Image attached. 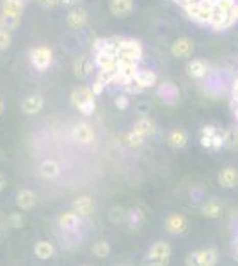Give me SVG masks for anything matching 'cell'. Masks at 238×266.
I'll return each instance as SVG.
<instances>
[{"instance_id": "cell-14", "label": "cell", "mask_w": 238, "mask_h": 266, "mask_svg": "<svg viewBox=\"0 0 238 266\" xmlns=\"http://www.w3.org/2000/svg\"><path fill=\"white\" fill-rule=\"evenodd\" d=\"M133 11V0H110V13L116 18H126Z\"/></svg>"}, {"instance_id": "cell-15", "label": "cell", "mask_w": 238, "mask_h": 266, "mask_svg": "<svg viewBox=\"0 0 238 266\" xmlns=\"http://www.w3.org/2000/svg\"><path fill=\"white\" fill-rule=\"evenodd\" d=\"M158 96L163 98L165 103L173 105V103H176L178 96H180V91H178V87L173 84V82H162V84L158 85Z\"/></svg>"}, {"instance_id": "cell-10", "label": "cell", "mask_w": 238, "mask_h": 266, "mask_svg": "<svg viewBox=\"0 0 238 266\" xmlns=\"http://www.w3.org/2000/svg\"><path fill=\"white\" fill-rule=\"evenodd\" d=\"M72 206H73V211L79 216H89L92 213V209H94V201L89 196H80L73 201Z\"/></svg>"}, {"instance_id": "cell-41", "label": "cell", "mask_w": 238, "mask_h": 266, "mask_svg": "<svg viewBox=\"0 0 238 266\" xmlns=\"http://www.w3.org/2000/svg\"><path fill=\"white\" fill-rule=\"evenodd\" d=\"M79 2H80V0H62V4H64V6H68V7L77 6Z\"/></svg>"}, {"instance_id": "cell-20", "label": "cell", "mask_w": 238, "mask_h": 266, "mask_svg": "<svg viewBox=\"0 0 238 266\" xmlns=\"http://www.w3.org/2000/svg\"><path fill=\"white\" fill-rule=\"evenodd\" d=\"M196 256H198V264L199 266H217L219 254L215 249H203L196 250Z\"/></svg>"}, {"instance_id": "cell-24", "label": "cell", "mask_w": 238, "mask_h": 266, "mask_svg": "<svg viewBox=\"0 0 238 266\" xmlns=\"http://www.w3.org/2000/svg\"><path fill=\"white\" fill-rule=\"evenodd\" d=\"M54 254H55V249H54V245H52L50 241H38L34 245V256L41 261L50 259Z\"/></svg>"}, {"instance_id": "cell-12", "label": "cell", "mask_w": 238, "mask_h": 266, "mask_svg": "<svg viewBox=\"0 0 238 266\" xmlns=\"http://www.w3.org/2000/svg\"><path fill=\"white\" fill-rule=\"evenodd\" d=\"M219 185L222 188H235L238 185V171L235 167H224L219 172Z\"/></svg>"}, {"instance_id": "cell-8", "label": "cell", "mask_w": 238, "mask_h": 266, "mask_svg": "<svg viewBox=\"0 0 238 266\" xmlns=\"http://www.w3.org/2000/svg\"><path fill=\"white\" fill-rule=\"evenodd\" d=\"M167 144L173 149H183L188 144V133L183 128H174L167 135Z\"/></svg>"}, {"instance_id": "cell-40", "label": "cell", "mask_w": 238, "mask_h": 266, "mask_svg": "<svg viewBox=\"0 0 238 266\" xmlns=\"http://www.w3.org/2000/svg\"><path fill=\"white\" fill-rule=\"evenodd\" d=\"M6 185H7V179H6V176H4V174H0V192H2V190L6 188Z\"/></svg>"}, {"instance_id": "cell-34", "label": "cell", "mask_w": 238, "mask_h": 266, "mask_svg": "<svg viewBox=\"0 0 238 266\" xmlns=\"http://www.w3.org/2000/svg\"><path fill=\"white\" fill-rule=\"evenodd\" d=\"M110 220H112L114 224H121L123 220H126V211L123 208H119V206H114L112 209H110Z\"/></svg>"}, {"instance_id": "cell-9", "label": "cell", "mask_w": 238, "mask_h": 266, "mask_svg": "<svg viewBox=\"0 0 238 266\" xmlns=\"http://www.w3.org/2000/svg\"><path fill=\"white\" fill-rule=\"evenodd\" d=\"M43 105L44 101L39 94L27 96V98L23 100V103H21V112H23L25 115H36L43 110Z\"/></svg>"}, {"instance_id": "cell-38", "label": "cell", "mask_w": 238, "mask_h": 266, "mask_svg": "<svg viewBox=\"0 0 238 266\" xmlns=\"http://www.w3.org/2000/svg\"><path fill=\"white\" fill-rule=\"evenodd\" d=\"M38 4L41 7H44V9H52V7L62 4V0H38Z\"/></svg>"}, {"instance_id": "cell-22", "label": "cell", "mask_w": 238, "mask_h": 266, "mask_svg": "<svg viewBox=\"0 0 238 266\" xmlns=\"http://www.w3.org/2000/svg\"><path fill=\"white\" fill-rule=\"evenodd\" d=\"M137 80H139V84L142 85L144 91H146V89H151L157 85L158 77H157V73L151 69H139V73H137Z\"/></svg>"}, {"instance_id": "cell-29", "label": "cell", "mask_w": 238, "mask_h": 266, "mask_svg": "<svg viewBox=\"0 0 238 266\" xmlns=\"http://www.w3.org/2000/svg\"><path fill=\"white\" fill-rule=\"evenodd\" d=\"M20 25V16H14V14H0V29L4 31H14V29Z\"/></svg>"}, {"instance_id": "cell-30", "label": "cell", "mask_w": 238, "mask_h": 266, "mask_svg": "<svg viewBox=\"0 0 238 266\" xmlns=\"http://www.w3.org/2000/svg\"><path fill=\"white\" fill-rule=\"evenodd\" d=\"M92 254H94L96 257H100V259L107 257V256L110 254V245H109V241H103V239L96 241L94 245H92Z\"/></svg>"}, {"instance_id": "cell-42", "label": "cell", "mask_w": 238, "mask_h": 266, "mask_svg": "<svg viewBox=\"0 0 238 266\" xmlns=\"http://www.w3.org/2000/svg\"><path fill=\"white\" fill-rule=\"evenodd\" d=\"M233 257L238 261V241H236V247H235V252H233Z\"/></svg>"}, {"instance_id": "cell-18", "label": "cell", "mask_w": 238, "mask_h": 266, "mask_svg": "<svg viewBox=\"0 0 238 266\" xmlns=\"http://www.w3.org/2000/svg\"><path fill=\"white\" fill-rule=\"evenodd\" d=\"M79 222H80V216L77 215L75 211H64L61 216H59V226H61L62 231H75L79 227Z\"/></svg>"}, {"instance_id": "cell-35", "label": "cell", "mask_w": 238, "mask_h": 266, "mask_svg": "<svg viewBox=\"0 0 238 266\" xmlns=\"http://www.w3.org/2000/svg\"><path fill=\"white\" fill-rule=\"evenodd\" d=\"M13 43V36H11L9 31H4L0 29V50H7Z\"/></svg>"}, {"instance_id": "cell-27", "label": "cell", "mask_w": 238, "mask_h": 266, "mask_svg": "<svg viewBox=\"0 0 238 266\" xmlns=\"http://www.w3.org/2000/svg\"><path fill=\"white\" fill-rule=\"evenodd\" d=\"M126 224H128L132 229H139V227L144 224V213L137 208L130 209V211L126 213Z\"/></svg>"}, {"instance_id": "cell-31", "label": "cell", "mask_w": 238, "mask_h": 266, "mask_svg": "<svg viewBox=\"0 0 238 266\" xmlns=\"http://www.w3.org/2000/svg\"><path fill=\"white\" fill-rule=\"evenodd\" d=\"M123 89H125L126 94H140V92L144 91V87L139 84V80H137V77L133 78V80H128L125 85H123Z\"/></svg>"}, {"instance_id": "cell-6", "label": "cell", "mask_w": 238, "mask_h": 266, "mask_svg": "<svg viewBox=\"0 0 238 266\" xmlns=\"http://www.w3.org/2000/svg\"><path fill=\"white\" fill-rule=\"evenodd\" d=\"M72 138L79 144H91L94 140V130L89 123H77L72 130Z\"/></svg>"}, {"instance_id": "cell-16", "label": "cell", "mask_w": 238, "mask_h": 266, "mask_svg": "<svg viewBox=\"0 0 238 266\" xmlns=\"http://www.w3.org/2000/svg\"><path fill=\"white\" fill-rule=\"evenodd\" d=\"M94 61H91L89 57H79L75 61V64H73V73H75V77L79 78H87L89 75L92 73V69H94Z\"/></svg>"}, {"instance_id": "cell-39", "label": "cell", "mask_w": 238, "mask_h": 266, "mask_svg": "<svg viewBox=\"0 0 238 266\" xmlns=\"http://www.w3.org/2000/svg\"><path fill=\"white\" fill-rule=\"evenodd\" d=\"M185 266H199V264H198V256H196V252L187 254V257H185Z\"/></svg>"}, {"instance_id": "cell-3", "label": "cell", "mask_w": 238, "mask_h": 266, "mask_svg": "<svg viewBox=\"0 0 238 266\" xmlns=\"http://www.w3.org/2000/svg\"><path fill=\"white\" fill-rule=\"evenodd\" d=\"M173 256V249L167 241H157L146 254V266H167Z\"/></svg>"}, {"instance_id": "cell-21", "label": "cell", "mask_w": 238, "mask_h": 266, "mask_svg": "<svg viewBox=\"0 0 238 266\" xmlns=\"http://www.w3.org/2000/svg\"><path fill=\"white\" fill-rule=\"evenodd\" d=\"M39 174L44 179H55L61 174V167H59V163L55 160H44L39 165Z\"/></svg>"}, {"instance_id": "cell-2", "label": "cell", "mask_w": 238, "mask_h": 266, "mask_svg": "<svg viewBox=\"0 0 238 266\" xmlns=\"http://www.w3.org/2000/svg\"><path fill=\"white\" fill-rule=\"evenodd\" d=\"M94 98L96 96L92 94L91 87H77V89H73V92H72L73 107L84 115H92V112L96 110Z\"/></svg>"}, {"instance_id": "cell-44", "label": "cell", "mask_w": 238, "mask_h": 266, "mask_svg": "<svg viewBox=\"0 0 238 266\" xmlns=\"http://www.w3.org/2000/svg\"><path fill=\"white\" fill-rule=\"evenodd\" d=\"M84 266H89V264H84Z\"/></svg>"}, {"instance_id": "cell-23", "label": "cell", "mask_w": 238, "mask_h": 266, "mask_svg": "<svg viewBox=\"0 0 238 266\" xmlns=\"http://www.w3.org/2000/svg\"><path fill=\"white\" fill-rule=\"evenodd\" d=\"M144 140H146V138L140 137V135L135 133L133 130H132V132L123 133V137H121V142L126 146V148H130V149H140L144 146Z\"/></svg>"}, {"instance_id": "cell-26", "label": "cell", "mask_w": 238, "mask_h": 266, "mask_svg": "<svg viewBox=\"0 0 238 266\" xmlns=\"http://www.w3.org/2000/svg\"><path fill=\"white\" fill-rule=\"evenodd\" d=\"M224 148L229 151H238V126L224 130Z\"/></svg>"}, {"instance_id": "cell-43", "label": "cell", "mask_w": 238, "mask_h": 266, "mask_svg": "<svg viewBox=\"0 0 238 266\" xmlns=\"http://www.w3.org/2000/svg\"><path fill=\"white\" fill-rule=\"evenodd\" d=\"M4 112V103H2V100H0V114Z\"/></svg>"}, {"instance_id": "cell-1", "label": "cell", "mask_w": 238, "mask_h": 266, "mask_svg": "<svg viewBox=\"0 0 238 266\" xmlns=\"http://www.w3.org/2000/svg\"><path fill=\"white\" fill-rule=\"evenodd\" d=\"M173 2L201 29L224 32L238 23V0H165Z\"/></svg>"}, {"instance_id": "cell-7", "label": "cell", "mask_w": 238, "mask_h": 266, "mask_svg": "<svg viewBox=\"0 0 238 266\" xmlns=\"http://www.w3.org/2000/svg\"><path fill=\"white\" fill-rule=\"evenodd\" d=\"M163 226H165V231L174 236H180L183 233H187V219H185L183 215H178V213H173V215H169L165 219V222H163Z\"/></svg>"}, {"instance_id": "cell-19", "label": "cell", "mask_w": 238, "mask_h": 266, "mask_svg": "<svg viewBox=\"0 0 238 266\" xmlns=\"http://www.w3.org/2000/svg\"><path fill=\"white\" fill-rule=\"evenodd\" d=\"M187 73L191 78H196V80H201L208 75V64L201 59H194L187 64Z\"/></svg>"}, {"instance_id": "cell-28", "label": "cell", "mask_w": 238, "mask_h": 266, "mask_svg": "<svg viewBox=\"0 0 238 266\" xmlns=\"http://www.w3.org/2000/svg\"><path fill=\"white\" fill-rule=\"evenodd\" d=\"M21 11H23V2H21V0H4V4H2V13H6V14H14V16H20Z\"/></svg>"}, {"instance_id": "cell-11", "label": "cell", "mask_w": 238, "mask_h": 266, "mask_svg": "<svg viewBox=\"0 0 238 266\" xmlns=\"http://www.w3.org/2000/svg\"><path fill=\"white\" fill-rule=\"evenodd\" d=\"M38 204V196H36L32 190H20V192L16 194V206L20 209H23V211H27V209H32L34 206Z\"/></svg>"}, {"instance_id": "cell-5", "label": "cell", "mask_w": 238, "mask_h": 266, "mask_svg": "<svg viewBox=\"0 0 238 266\" xmlns=\"http://www.w3.org/2000/svg\"><path fill=\"white\" fill-rule=\"evenodd\" d=\"M194 54V41L191 37H178L171 44V55L176 59H188Z\"/></svg>"}, {"instance_id": "cell-32", "label": "cell", "mask_w": 238, "mask_h": 266, "mask_svg": "<svg viewBox=\"0 0 238 266\" xmlns=\"http://www.w3.org/2000/svg\"><path fill=\"white\" fill-rule=\"evenodd\" d=\"M231 110H233V114H235L236 123H238V75L231 84Z\"/></svg>"}, {"instance_id": "cell-4", "label": "cell", "mask_w": 238, "mask_h": 266, "mask_svg": "<svg viewBox=\"0 0 238 266\" xmlns=\"http://www.w3.org/2000/svg\"><path fill=\"white\" fill-rule=\"evenodd\" d=\"M52 59H54V54L48 46H36L31 52V62L38 71L48 69L52 64Z\"/></svg>"}, {"instance_id": "cell-33", "label": "cell", "mask_w": 238, "mask_h": 266, "mask_svg": "<svg viewBox=\"0 0 238 266\" xmlns=\"http://www.w3.org/2000/svg\"><path fill=\"white\" fill-rule=\"evenodd\" d=\"M7 224H9L13 229H21L25 226V219L21 213H11L9 219H7Z\"/></svg>"}, {"instance_id": "cell-17", "label": "cell", "mask_w": 238, "mask_h": 266, "mask_svg": "<svg viewBox=\"0 0 238 266\" xmlns=\"http://www.w3.org/2000/svg\"><path fill=\"white\" fill-rule=\"evenodd\" d=\"M133 132L139 133L140 137H144V138L153 137V135L157 133V125H155L151 119L140 117V119H137L135 125H133Z\"/></svg>"}, {"instance_id": "cell-36", "label": "cell", "mask_w": 238, "mask_h": 266, "mask_svg": "<svg viewBox=\"0 0 238 266\" xmlns=\"http://www.w3.org/2000/svg\"><path fill=\"white\" fill-rule=\"evenodd\" d=\"M114 105H116L117 110H126V108L130 107V100L126 94H119L116 96V100H114Z\"/></svg>"}, {"instance_id": "cell-13", "label": "cell", "mask_w": 238, "mask_h": 266, "mask_svg": "<svg viewBox=\"0 0 238 266\" xmlns=\"http://www.w3.org/2000/svg\"><path fill=\"white\" fill-rule=\"evenodd\" d=\"M66 23L69 25L72 29L79 31V29L84 27L87 23V11L82 9V7H75L68 13V18H66Z\"/></svg>"}, {"instance_id": "cell-25", "label": "cell", "mask_w": 238, "mask_h": 266, "mask_svg": "<svg viewBox=\"0 0 238 266\" xmlns=\"http://www.w3.org/2000/svg\"><path fill=\"white\" fill-rule=\"evenodd\" d=\"M201 211H203V215L206 216V219H221L222 215V206L219 204L217 201H208L206 204H203V208H201Z\"/></svg>"}, {"instance_id": "cell-37", "label": "cell", "mask_w": 238, "mask_h": 266, "mask_svg": "<svg viewBox=\"0 0 238 266\" xmlns=\"http://www.w3.org/2000/svg\"><path fill=\"white\" fill-rule=\"evenodd\" d=\"M105 87H107V85L103 84L102 80H98V78H96V80L92 82V85H91V91H92V94H94V96H100Z\"/></svg>"}]
</instances>
